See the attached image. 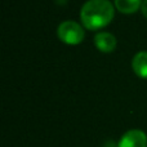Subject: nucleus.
<instances>
[{"label": "nucleus", "mask_w": 147, "mask_h": 147, "mask_svg": "<svg viewBox=\"0 0 147 147\" xmlns=\"http://www.w3.org/2000/svg\"><path fill=\"white\" fill-rule=\"evenodd\" d=\"M141 12L145 16V18H147V0H143L142 5H141Z\"/></svg>", "instance_id": "obj_7"}, {"label": "nucleus", "mask_w": 147, "mask_h": 147, "mask_svg": "<svg viewBox=\"0 0 147 147\" xmlns=\"http://www.w3.org/2000/svg\"><path fill=\"white\" fill-rule=\"evenodd\" d=\"M114 5L109 0H88L80 10V20L88 30L105 27L114 20Z\"/></svg>", "instance_id": "obj_1"}, {"label": "nucleus", "mask_w": 147, "mask_h": 147, "mask_svg": "<svg viewBox=\"0 0 147 147\" xmlns=\"http://www.w3.org/2000/svg\"><path fill=\"white\" fill-rule=\"evenodd\" d=\"M117 147H147V136L141 129H130L123 134Z\"/></svg>", "instance_id": "obj_3"}, {"label": "nucleus", "mask_w": 147, "mask_h": 147, "mask_svg": "<svg viewBox=\"0 0 147 147\" xmlns=\"http://www.w3.org/2000/svg\"><path fill=\"white\" fill-rule=\"evenodd\" d=\"M94 45L99 52L111 53L116 48V38L110 32H98L94 36Z\"/></svg>", "instance_id": "obj_4"}, {"label": "nucleus", "mask_w": 147, "mask_h": 147, "mask_svg": "<svg viewBox=\"0 0 147 147\" xmlns=\"http://www.w3.org/2000/svg\"><path fill=\"white\" fill-rule=\"evenodd\" d=\"M57 35H58L59 40L63 41L70 45H76L80 44L84 40V28L81 25H79L75 21H65V22L59 23L58 28H57Z\"/></svg>", "instance_id": "obj_2"}, {"label": "nucleus", "mask_w": 147, "mask_h": 147, "mask_svg": "<svg viewBox=\"0 0 147 147\" xmlns=\"http://www.w3.org/2000/svg\"><path fill=\"white\" fill-rule=\"evenodd\" d=\"M132 69L137 76L147 79V52H138L133 57Z\"/></svg>", "instance_id": "obj_5"}, {"label": "nucleus", "mask_w": 147, "mask_h": 147, "mask_svg": "<svg viewBox=\"0 0 147 147\" xmlns=\"http://www.w3.org/2000/svg\"><path fill=\"white\" fill-rule=\"evenodd\" d=\"M142 5V0H115V8L125 14L137 12Z\"/></svg>", "instance_id": "obj_6"}]
</instances>
